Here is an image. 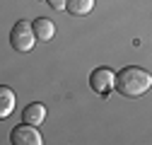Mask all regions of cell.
I'll use <instances>...</instances> for the list:
<instances>
[{
  "mask_svg": "<svg viewBox=\"0 0 152 145\" xmlns=\"http://www.w3.org/2000/svg\"><path fill=\"white\" fill-rule=\"evenodd\" d=\"M150 87H152L150 72L138 65H126L116 72V89L123 97H130V99L142 97L145 92H150Z\"/></svg>",
  "mask_w": 152,
  "mask_h": 145,
  "instance_id": "1",
  "label": "cell"
},
{
  "mask_svg": "<svg viewBox=\"0 0 152 145\" xmlns=\"http://www.w3.org/2000/svg\"><path fill=\"white\" fill-rule=\"evenodd\" d=\"M34 41H36V34H34V24L31 22H17L10 31V44L15 51H20V53H27L34 48Z\"/></svg>",
  "mask_w": 152,
  "mask_h": 145,
  "instance_id": "2",
  "label": "cell"
},
{
  "mask_svg": "<svg viewBox=\"0 0 152 145\" xmlns=\"http://www.w3.org/2000/svg\"><path fill=\"white\" fill-rule=\"evenodd\" d=\"M89 87L97 92L99 97H106L111 89H116V72L106 65H99L89 72Z\"/></svg>",
  "mask_w": 152,
  "mask_h": 145,
  "instance_id": "3",
  "label": "cell"
},
{
  "mask_svg": "<svg viewBox=\"0 0 152 145\" xmlns=\"http://www.w3.org/2000/svg\"><path fill=\"white\" fill-rule=\"evenodd\" d=\"M10 143L12 145H41L44 138H41L39 131H36V126H31V123L24 121L22 126H15V128H12Z\"/></svg>",
  "mask_w": 152,
  "mask_h": 145,
  "instance_id": "4",
  "label": "cell"
},
{
  "mask_svg": "<svg viewBox=\"0 0 152 145\" xmlns=\"http://www.w3.org/2000/svg\"><path fill=\"white\" fill-rule=\"evenodd\" d=\"M34 34H36V41H51L53 34H56V24L51 20H46V17H39V20H34Z\"/></svg>",
  "mask_w": 152,
  "mask_h": 145,
  "instance_id": "5",
  "label": "cell"
},
{
  "mask_svg": "<svg viewBox=\"0 0 152 145\" xmlns=\"http://www.w3.org/2000/svg\"><path fill=\"white\" fill-rule=\"evenodd\" d=\"M44 119H46V106L39 104V102H31L24 111H22V121H27V123H31V126L44 123Z\"/></svg>",
  "mask_w": 152,
  "mask_h": 145,
  "instance_id": "6",
  "label": "cell"
},
{
  "mask_svg": "<svg viewBox=\"0 0 152 145\" xmlns=\"http://www.w3.org/2000/svg\"><path fill=\"white\" fill-rule=\"evenodd\" d=\"M15 104H17V97L10 87H0V119H5L15 111Z\"/></svg>",
  "mask_w": 152,
  "mask_h": 145,
  "instance_id": "7",
  "label": "cell"
},
{
  "mask_svg": "<svg viewBox=\"0 0 152 145\" xmlns=\"http://www.w3.org/2000/svg\"><path fill=\"white\" fill-rule=\"evenodd\" d=\"M65 10L70 15H75V17H85V15H89L94 10V0H68Z\"/></svg>",
  "mask_w": 152,
  "mask_h": 145,
  "instance_id": "8",
  "label": "cell"
},
{
  "mask_svg": "<svg viewBox=\"0 0 152 145\" xmlns=\"http://www.w3.org/2000/svg\"><path fill=\"white\" fill-rule=\"evenodd\" d=\"M44 3H46L48 7H53V10H65L68 0H44Z\"/></svg>",
  "mask_w": 152,
  "mask_h": 145,
  "instance_id": "9",
  "label": "cell"
}]
</instances>
